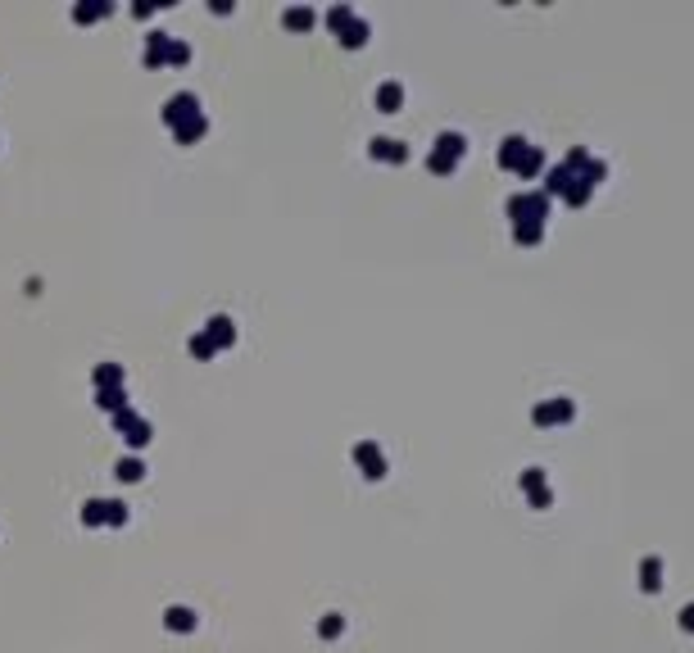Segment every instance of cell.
Returning a JSON list of instances; mask_svg holds the SVG:
<instances>
[{
	"mask_svg": "<svg viewBox=\"0 0 694 653\" xmlns=\"http://www.w3.org/2000/svg\"><path fill=\"white\" fill-rule=\"evenodd\" d=\"M518 240H540V222H518Z\"/></svg>",
	"mask_w": 694,
	"mask_h": 653,
	"instance_id": "obj_3",
	"label": "cell"
},
{
	"mask_svg": "<svg viewBox=\"0 0 694 653\" xmlns=\"http://www.w3.org/2000/svg\"><path fill=\"white\" fill-rule=\"evenodd\" d=\"M681 617H685V626H694V603H690V608L681 612Z\"/></svg>",
	"mask_w": 694,
	"mask_h": 653,
	"instance_id": "obj_4",
	"label": "cell"
},
{
	"mask_svg": "<svg viewBox=\"0 0 694 653\" xmlns=\"http://www.w3.org/2000/svg\"><path fill=\"white\" fill-rule=\"evenodd\" d=\"M567 413H572V400H549V404H540V408H535V417H540V422H553V417H567Z\"/></svg>",
	"mask_w": 694,
	"mask_h": 653,
	"instance_id": "obj_2",
	"label": "cell"
},
{
	"mask_svg": "<svg viewBox=\"0 0 694 653\" xmlns=\"http://www.w3.org/2000/svg\"><path fill=\"white\" fill-rule=\"evenodd\" d=\"M527 150H531V145L522 141V136H509V141H504V150H499V159L509 163V168H518V163H522V154H527Z\"/></svg>",
	"mask_w": 694,
	"mask_h": 653,
	"instance_id": "obj_1",
	"label": "cell"
}]
</instances>
